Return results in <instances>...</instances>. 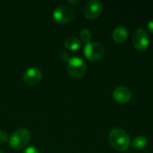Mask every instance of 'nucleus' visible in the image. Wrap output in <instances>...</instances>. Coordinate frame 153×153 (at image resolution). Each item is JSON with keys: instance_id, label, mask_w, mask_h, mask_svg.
<instances>
[{"instance_id": "nucleus-11", "label": "nucleus", "mask_w": 153, "mask_h": 153, "mask_svg": "<svg viewBox=\"0 0 153 153\" xmlns=\"http://www.w3.org/2000/svg\"><path fill=\"white\" fill-rule=\"evenodd\" d=\"M64 44H65V48L70 50H77L82 46L81 40L74 36H67L65 39Z\"/></svg>"}, {"instance_id": "nucleus-17", "label": "nucleus", "mask_w": 153, "mask_h": 153, "mask_svg": "<svg viewBox=\"0 0 153 153\" xmlns=\"http://www.w3.org/2000/svg\"><path fill=\"white\" fill-rule=\"evenodd\" d=\"M68 3L71 4H78V0H68Z\"/></svg>"}, {"instance_id": "nucleus-15", "label": "nucleus", "mask_w": 153, "mask_h": 153, "mask_svg": "<svg viewBox=\"0 0 153 153\" xmlns=\"http://www.w3.org/2000/svg\"><path fill=\"white\" fill-rule=\"evenodd\" d=\"M23 153H40L39 151L33 147V146H30V147H27L24 151H23Z\"/></svg>"}, {"instance_id": "nucleus-13", "label": "nucleus", "mask_w": 153, "mask_h": 153, "mask_svg": "<svg viewBox=\"0 0 153 153\" xmlns=\"http://www.w3.org/2000/svg\"><path fill=\"white\" fill-rule=\"evenodd\" d=\"M80 38L81 39L85 42V43H89L91 39V31L87 29V28H84L82 29L81 31H80Z\"/></svg>"}, {"instance_id": "nucleus-18", "label": "nucleus", "mask_w": 153, "mask_h": 153, "mask_svg": "<svg viewBox=\"0 0 153 153\" xmlns=\"http://www.w3.org/2000/svg\"><path fill=\"white\" fill-rule=\"evenodd\" d=\"M0 153H4V152H2V151H0Z\"/></svg>"}, {"instance_id": "nucleus-4", "label": "nucleus", "mask_w": 153, "mask_h": 153, "mask_svg": "<svg viewBox=\"0 0 153 153\" xmlns=\"http://www.w3.org/2000/svg\"><path fill=\"white\" fill-rule=\"evenodd\" d=\"M53 19L59 23H66L71 22L74 17V10L67 4H59L53 11Z\"/></svg>"}, {"instance_id": "nucleus-10", "label": "nucleus", "mask_w": 153, "mask_h": 153, "mask_svg": "<svg viewBox=\"0 0 153 153\" xmlns=\"http://www.w3.org/2000/svg\"><path fill=\"white\" fill-rule=\"evenodd\" d=\"M128 37V31L126 28L123 26L117 27L112 33V38L117 43H123L126 40Z\"/></svg>"}, {"instance_id": "nucleus-5", "label": "nucleus", "mask_w": 153, "mask_h": 153, "mask_svg": "<svg viewBox=\"0 0 153 153\" xmlns=\"http://www.w3.org/2000/svg\"><path fill=\"white\" fill-rule=\"evenodd\" d=\"M83 52H84L85 56L89 60L93 61V62L100 61V59L103 58L105 55L104 48L102 47V45H100L98 42L90 41L89 43H86Z\"/></svg>"}, {"instance_id": "nucleus-1", "label": "nucleus", "mask_w": 153, "mask_h": 153, "mask_svg": "<svg viewBox=\"0 0 153 153\" xmlns=\"http://www.w3.org/2000/svg\"><path fill=\"white\" fill-rule=\"evenodd\" d=\"M108 140L110 145L117 152H126L131 146L129 134L122 128H115L109 133Z\"/></svg>"}, {"instance_id": "nucleus-14", "label": "nucleus", "mask_w": 153, "mask_h": 153, "mask_svg": "<svg viewBox=\"0 0 153 153\" xmlns=\"http://www.w3.org/2000/svg\"><path fill=\"white\" fill-rule=\"evenodd\" d=\"M7 139H8L7 132L3 129H0V143H5L7 141Z\"/></svg>"}, {"instance_id": "nucleus-12", "label": "nucleus", "mask_w": 153, "mask_h": 153, "mask_svg": "<svg viewBox=\"0 0 153 153\" xmlns=\"http://www.w3.org/2000/svg\"><path fill=\"white\" fill-rule=\"evenodd\" d=\"M148 143V141L147 139L143 136V135H140V136H137L134 138V140L133 141V147L136 150H141V149H143Z\"/></svg>"}, {"instance_id": "nucleus-8", "label": "nucleus", "mask_w": 153, "mask_h": 153, "mask_svg": "<svg viewBox=\"0 0 153 153\" xmlns=\"http://www.w3.org/2000/svg\"><path fill=\"white\" fill-rule=\"evenodd\" d=\"M42 78V72L39 68L32 66L25 70L22 75L23 82L28 85H34L38 83Z\"/></svg>"}, {"instance_id": "nucleus-6", "label": "nucleus", "mask_w": 153, "mask_h": 153, "mask_svg": "<svg viewBox=\"0 0 153 153\" xmlns=\"http://www.w3.org/2000/svg\"><path fill=\"white\" fill-rule=\"evenodd\" d=\"M133 44L139 51H144L149 48L150 38L144 29L139 28L134 30L133 34Z\"/></svg>"}, {"instance_id": "nucleus-16", "label": "nucleus", "mask_w": 153, "mask_h": 153, "mask_svg": "<svg viewBox=\"0 0 153 153\" xmlns=\"http://www.w3.org/2000/svg\"><path fill=\"white\" fill-rule=\"evenodd\" d=\"M148 29H149V30L152 33H153V19L149 21V22H148Z\"/></svg>"}, {"instance_id": "nucleus-9", "label": "nucleus", "mask_w": 153, "mask_h": 153, "mask_svg": "<svg viewBox=\"0 0 153 153\" xmlns=\"http://www.w3.org/2000/svg\"><path fill=\"white\" fill-rule=\"evenodd\" d=\"M131 91L128 88L125 86H118L113 91V98L114 100L121 104L127 103L131 99Z\"/></svg>"}, {"instance_id": "nucleus-7", "label": "nucleus", "mask_w": 153, "mask_h": 153, "mask_svg": "<svg viewBox=\"0 0 153 153\" xmlns=\"http://www.w3.org/2000/svg\"><path fill=\"white\" fill-rule=\"evenodd\" d=\"M103 9L102 3L100 0H90L84 6L83 13L89 20H94L98 18Z\"/></svg>"}, {"instance_id": "nucleus-2", "label": "nucleus", "mask_w": 153, "mask_h": 153, "mask_svg": "<svg viewBox=\"0 0 153 153\" xmlns=\"http://www.w3.org/2000/svg\"><path fill=\"white\" fill-rule=\"evenodd\" d=\"M30 139V132L26 127H20L16 129L9 137L10 145L15 150L24 148Z\"/></svg>"}, {"instance_id": "nucleus-3", "label": "nucleus", "mask_w": 153, "mask_h": 153, "mask_svg": "<svg viewBox=\"0 0 153 153\" xmlns=\"http://www.w3.org/2000/svg\"><path fill=\"white\" fill-rule=\"evenodd\" d=\"M86 70H87L86 63L81 57L73 56L68 59L67 71L73 78L74 79L82 78L85 74Z\"/></svg>"}]
</instances>
